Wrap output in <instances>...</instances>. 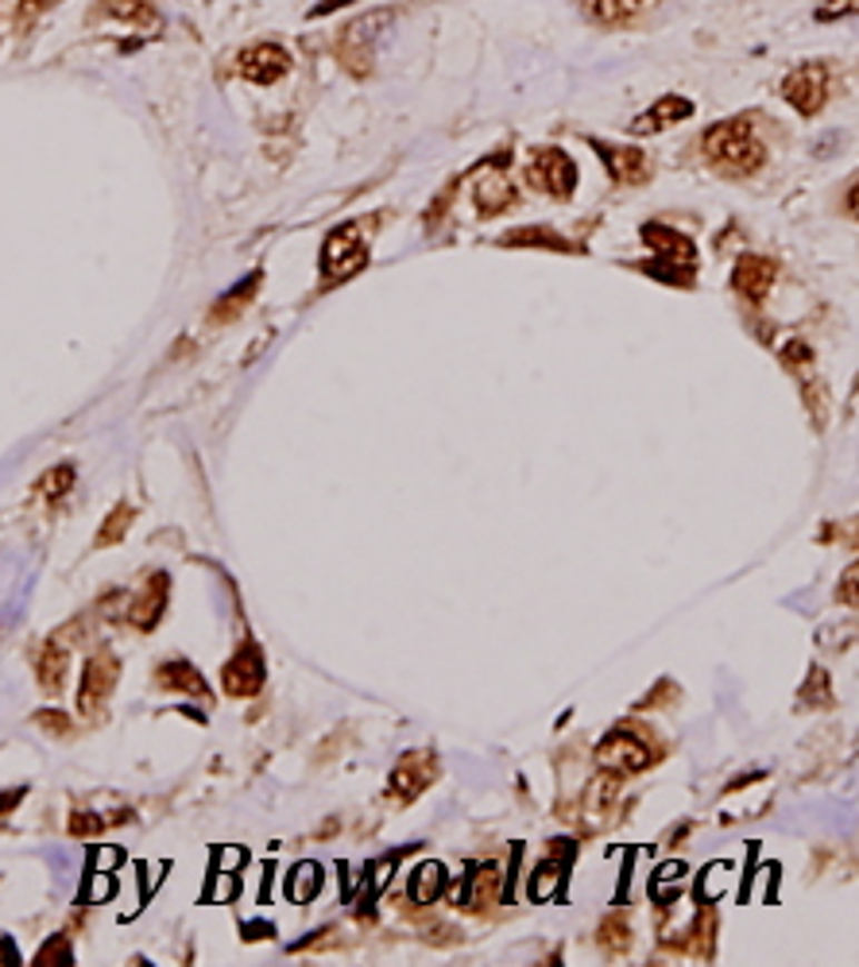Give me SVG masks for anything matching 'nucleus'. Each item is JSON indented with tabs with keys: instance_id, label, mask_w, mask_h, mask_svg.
Masks as SVG:
<instances>
[{
	"instance_id": "obj_31",
	"label": "nucleus",
	"mask_w": 859,
	"mask_h": 967,
	"mask_svg": "<svg viewBox=\"0 0 859 967\" xmlns=\"http://www.w3.org/2000/svg\"><path fill=\"white\" fill-rule=\"evenodd\" d=\"M817 20L829 23V20H848V16H859V0H825L817 4Z\"/></svg>"
},
{
	"instance_id": "obj_9",
	"label": "nucleus",
	"mask_w": 859,
	"mask_h": 967,
	"mask_svg": "<svg viewBox=\"0 0 859 967\" xmlns=\"http://www.w3.org/2000/svg\"><path fill=\"white\" fill-rule=\"evenodd\" d=\"M519 198V190L512 186V178L504 175V170H481V175L473 178V201L476 209H481V217H496L504 214V209H512Z\"/></svg>"
},
{
	"instance_id": "obj_29",
	"label": "nucleus",
	"mask_w": 859,
	"mask_h": 967,
	"mask_svg": "<svg viewBox=\"0 0 859 967\" xmlns=\"http://www.w3.org/2000/svg\"><path fill=\"white\" fill-rule=\"evenodd\" d=\"M728 882H732V864H717V867H709V871H704V879H701V898H704V901L720 898Z\"/></svg>"
},
{
	"instance_id": "obj_22",
	"label": "nucleus",
	"mask_w": 859,
	"mask_h": 967,
	"mask_svg": "<svg viewBox=\"0 0 859 967\" xmlns=\"http://www.w3.org/2000/svg\"><path fill=\"white\" fill-rule=\"evenodd\" d=\"M504 244H519V248H546V251H581L577 244H570L565 237H557L554 229H515L507 233Z\"/></svg>"
},
{
	"instance_id": "obj_19",
	"label": "nucleus",
	"mask_w": 859,
	"mask_h": 967,
	"mask_svg": "<svg viewBox=\"0 0 859 967\" xmlns=\"http://www.w3.org/2000/svg\"><path fill=\"white\" fill-rule=\"evenodd\" d=\"M164 604H167V576H164V573H156V576H151V581H148V589H144L140 596H136V604L128 608V620H132L140 631L156 628L159 615H164Z\"/></svg>"
},
{
	"instance_id": "obj_27",
	"label": "nucleus",
	"mask_w": 859,
	"mask_h": 967,
	"mask_svg": "<svg viewBox=\"0 0 859 967\" xmlns=\"http://www.w3.org/2000/svg\"><path fill=\"white\" fill-rule=\"evenodd\" d=\"M685 875H689V867L682 864V859H670V864H662L659 871H654V879H651V894H654V898H659V901H670V887H682Z\"/></svg>"
},
{
	"instance_id": "obj_36",
	"label": "nucleus",
	"mask_w": 859,
	"mask_h": 967,
	"mask_svg": "<svg viewBox=\"0 0 859 967\" xmlns=\"http://www.w3.org/2000/svg\"><path fill=\"white\" fill-rule=\"evenodd\" d=\"M112 894V879H109V871H97L93 875V882H89L86 887V901H105Z\"/></svg>"
},
{
	"instance_id": "obj_24",
	"label": "nucleus",
	"mask_w": 859,
	"mask_h": 967,
	"mask_svg": "<svg viewBox=\"0 0 859 967\" xmlns=\"http://www.w3.org/2000/svg\"><path fill=\"white\" fill-rule=\"evenodd\" d=\"M256 287H259V272H256V275H248V283H237V287H233L229 295H225L221 303L214 306V314H209V322H229L233 314H237L240 306H245L248 298L256 295Z\"/></svg>"
},
{
	"instance_id": "obj_30",
	"label": "nucleus",
	"mask_w": 859,
	"mask_h": 967,
	"mask_svg": "<svg viewBox=\"0 0 859 967\" xmlns=\"http://www.w3.org/2000/svg\"><path fill=\"white\" fill-rule=\"evenodd\" d=\"M70 487H75V468L62 465V468H51V473L39 481V492L51 495V500H59V495H67Z\"/></svg>"
},
{
	"instance_id": "obj_14",
	"label": "nucleus",
	"mask_w": 859,
	"mask_h": 967,
	"mask_svg": "<svg viewBox=\"0 0 859 967\" xmlns=\"http://www.w3.org/2000/svg\"><path fill=\"white\" fill-rule=\"evenodd\" d=\"M689 117H693V101H689V97H678V93H667V97H659V101H654L643 117H635L631 132H635V136H654V132H667L670 125L689 120Z\"/></svg>"
},
{
	"instance_id": "obj_25",
	"label": "nucleus",
	"mask_w": 859,
	"mask_h": 967,
	"mask_svg": "<svg viewBox=\"0 0 859 967\" xmlns=\"http://www.w3.org/2000/svg\"><path fill=\"white\" fill-rule=\"evenodd\" d=\"M445 887V871L442 864H423L415 871V882H411V898L415 901H434Z\"/></svg>"
},
{
	"instance_id": "obj_33",
	"label": "nucleus",
	"mask_w": 859,
	"mask_h": 967,
	"mask_svg": "<svg viewBox=\"0 0 859 967\" xmlns=\"http://www.w3.org/2000/svg\"><path fill=\"white\" fill-rule=\"evenodd\" d=\"M51 4H55V0H20V12H16V28L28 31L31 23H36V16L47 12Z\"/></svg>"
},
{
	"instance_id": "obj_38",
	"label": "nucleus",
	"mask_w": 859,
	"mask_h": 967,
	"mask_svg": "<svg viewBox=\"0 0 859 967\" xmlns=\"http://www.w3.org/2000/svg\"><path fill=\"white\" fill-rule=\"evenodd\" d=\"M245 859H248L245 848H217V864H221V871H237Z\"/></svg>"
},
{
	"instance_id": "obj_1",
	"label": "nucleus",
	"mask_w": 859,
	"mask_h": 967,
	"mask_svg": "<svg viewBox=\"0 0 859 967\" xmlns=\"http://www.w3.org/2000/svg\"><path fill=\"white\" fill-rule=\"evenodd\" d=\"M704 159L724 178H748L767 162V148L748 120H720L704 132Z\"/></svg>"
},
{
	"instance_id": "obj_37",
	"label": "nucleus",
	"mask_w": 859,
	"mask_h": 967,
	"mask_svg": "<svg viewBox=\"0 0 859 967\" xmlns=\"http://www.w3.org/2000/svg\"><path fill=\"white\" fill-rule=\"evenodd\" d=\"M120 848H109V843H105V848H93V864H97V871H112V867L120 864Z\"/></svg>"
},
{
	"instance_id": "obj_28",
	"label": "nucleus",
	"mask_w": 859,
	"mask_h": 967,
	"mask_svg": "<svg viewBox=\"0 0 859 967\" xmlns=\"http://www.w3.org/2000/svg\"><path fill=\"white\" fill-rule=\"evenodd\" d=\"M128 523H132V507H112V515L105 519V531L97 534V546H112L128 534Z\"/></svg>"
},
{
	"instance_id": "obj_18",
	"label": "nucleus",
	"mask_w": 859,
	"mask_h": 967,
	"mask_svg": "<svg viewBox=\"0 0 859 967\" xmlns=\"http://www.w3.org/2000/svg\"><path fill=\"white\" fill-rule=\"evenodd\" d=\"M97 16L128 23V28H159V12L151 0H97Z\"/></svg>"
},
{
	"instance_id": "obj_17",
	"label": "nucleus",
	"mask_w": 859,
	"mask_h": 967,
	"mask_svg": "<svg viewBox=\"0 0 859 967\" xmlns=\"http://www.w3.org/2000/svg\"><path fill=\"white\" fill-rule=\"evenodd\" d=\"M496 887H500V867L496 864H481L465 875V882L453 894V906H465V909H481L484 901L496 898Z\"/></svg>"
},
{
	"instance_id": "obj_10",
	"label": "nucleus",
	"mask_w": 859,
	"mask_h": 967,
	"mask_svg": "<svg viewBox=\"0 0 859 967\" xmlns=\"http://www.w3.org/2000/svg\"><path fill=\"white\" fill-rule=\"evenodd\" d=\"M596 762L612 774H639L651 762V751L635 736H608L596 751Z\"/></svg>"
},
{
	"instance_id": "obj_4",
	"label": "nucleus",
	"mask_w": 859,
	"mask_h": 967,
	"mask_svg": "<svg viewBox=\"0 0 859 967\" xmlns=\"http://www.w3.org/2000/svg\"><path fill=\"white\" fill-rule=\"evenodd\" d=\"M526 182L550 198L565 201L577 186V167L562 148H539L531 151V162H526Z\"/></svg>"
},
{
	"instance_id": "obj_8",
	"label": "nucleus",
	"mask_w": 859,
	"mask_h": 967,
	"mask_svg": "<svg viewBox=\"0 0 859 967\" xmlns=\"http://www.w3.org/2000/svg\"><path fill=\"white\" fill-rule=\"evenodd\" d=\"M593 151L601 156L608 175H612L620 186H643L646 178H651V159H646L639 148H615V144L593 140Z\"/></svg>"
},
{
	"instance_id": "obj_12",
	"label": "nucleus",
	"mask_w": 859,
	"mask_h": 967,
	"mask_svg": "<svg viewBox=\"0 0 859 967\" xmlns=\"http://www.w3.org/2000/svg\"><path fill=\"white\" fill-rule=\"evenodd\" d=\"M430 782H434V754L411 751L407 759H399V767H395V774H392V798L411 801V798H418Z\"/></svg>"
},
{
	"instance_id": "obj_45",
	"label": "nucleus",
	"mask_w": 859,
	"mask_h": 967,
	"mask_svg": "<svg viewBox=\"0 0 859 967\" xmlns=\"http://www.w3.org/2000/svg\"><path fill=\"white\" fill-rule=\"evenodd\" d=\"M848 214H852L856 221H859V182L852 186V194H848Z\"/></svg>"
},
{
	"instance_id": "obj_40",
	"label": "nucleus",
	"mask_w": 859,
	"mask_h": 967,
	"mask_svg": "<svg viewBox=\"0 0 859 967\" xmlns=\"http://www.w3.org/2000/svg\"><path fill=\"white\" fill-rule=\"evenodd\" d=\"M164 871H167V867H164V864H144V867H140V879H144V894H151V890H156V882H159V879H164Z\"/></svg>"
},
{
	"instance_id": "obj_26",
	"label": "nucleus",
	"mask_w": 859,
	"mask_h": 967,
	"mask_svg": "<svg viewBox=\"0 0 859 967\" xmlns=\"http://www.w3.org/2000/svg\"><path fill=\"white\" fill-rule=\"evenodd\" d=\"M562 879H565V864H542L531 879V898L550 901L557 890H562Z\"/></svg>"
},
{
	"instance_id": "obj_6",
	"label": "nucleus",
	"mask_w": 859,
	"mask_h": 967,
	"mask_svg": "<svg viewBox=\"0 0 859 967\" xmlns=\"http://www.w3.org/2000/svg\"><path fill=\"white\" fill-rule=\"evenodd\" d=\"M120 681V662L112 650H97L93 658L86 662L82 670V689H78V709L86 712H101L105 701L112 697V689H117Z\"/></svg>"
},
{
	"instance_id": "obj_15",
	"label": "nucleus",
	"mask_w": 859,
	"mask_h": 967,
	"mask_svg": "<svg viewBox=\"0 0 859 967\" xmlns=\"http://www.w3.org/2000/svg\"><path fill=\"white\" fill-rule=\"evenodd\" d=\"M659 4L662 0H585V12L601 28H628V23H635L639 16Z\"/></svg>"
},
{
	"instance_id": "obj_44",
	"label": "nucleus",
	"mask_w": 859,
	"mask_h": 967,
	"mask_svg": "<svg viewBox=\"0 0 859 967\" xmlns=\"http://www.w3.org/2000/svg\"><path fill=\"white\" fill-rule=\"evenodd\" d=\"M345 4H353V0H322V4L310 8V16L318 20V16H329V12H337V8H345Z\"/></svg>"
},
{
	"instance_id": "obj_32",
	"label": "nucleus",
	"mask_w": 859,
	"mask_h": 967,
	"mask_svg": "<svg viewBox=\"0 0 859 967\" xmlns=\"http://www.w3.org/2000/svg\"><path fill=\"white\" fill-rule=\"evenodd\" d=\"M837 596L845 600V604L859 608V562L845 569V576H840V589H837Z\"/></svg>"
},
{
	"instance_id": "obj_21",
	"label": "nucleus",
	"mask_w": 859,
	"mask_h": 967,
	"mask_svg": "<svg viewBox=\"0 0 859 967\" xmlns=\"http://www.w3.org/2000/svg\"><path fill=\"white\" fill-rule=\"evenodd\" d=\"M36 670H39V685H43L47 693H55V689L62 685V678H67V647H62L59 639L47 643L36 658Z\"/></svg>"
},
{
	"instance_id": "obj_2",
	"label": "nucleus",
	"mask_w": 859,
	"mask_h": 967,
	"mask_svg": "<svg viewBox=\"0 0 859 967\" xmlns=\"http://www.w3.org/2000/svg\"><path fill=\"white\" fill-rule=\"evenodd\" d=\"M395 20V8H376V12L361 16V20L345 23L337 31V59L345 62L348 75L364 78L372 70V59H376V39L384 36V28Z\"/></svg>"
},
{
	"instance_id": "obj_11",
	"label": "nucleus",
	"mask_w": 859,
	"mask_h": 967,
	"mask_svg": "<svg viewBox=\"0 0 859 967\" xmlns=\"http://www.w3.org/2000/svg\"><path fill=\"white\" fill-rule=\"evenodd\" d=\"M221 681H225V693L229 697H256L259 685H264V658H259V650L240 647V654L225 665Z\"/></svg>"
},
{
	"instance_id": "obj_42",
	"label": "nucleus",
	"mask_w": 859,
	"mask_h": 967,
	"mask_svg": "<svg viewBox=\"0 0 859 967\" xmlns=\"http://www.w3.org/2000/svg\"><path fill=\"white\" fill-rule=\"evenodd\" d=\"M39 724H43L47 731H55V736H67L70 731V724L62 717H51V712H43V717H39Z\"/></svg>"
},
{
	"instance_id": "obj_43",
	"label": "nucleus",
	"mask_w": 859,
	"mask_h": 967,
	"mask_svg": "<svg viewBox=\"0 0 859 967\" xmlns=\"http://www.w3.org/2000/svg\"><path fill=\"white\" fill-rule=\"evenodd\" d=\"M392 879V859H384V864H376V875H372V890H384V882Z\"/></svg>"
},
{
	"instance_id": "obj_41",
	"label": "nucleus",
	"mask_w": 859,
	"mask_h": 967,
	"mask_svg": "<svg viewBox=\"0 0 859 967\" xmlns=\"http://www.w3.org/2000/svg\"><path fill=\"white\" fill-rule=\"evenodd\" d=\"M75 836H86V832H101V820L97 817H86V812H75V825H70Z\"/></svg>"
},
{
	"instance_id": "obj_20",
	"label": "nucleus",
	"mask_w": 859,
	"mask_h": 967,
	"mask_svg": "<svg viewBox=\"0 0 859 967\" xmlns=\"http://www.w3.org/2000/svg\"><path fill=\"white\" fill-rule=\"evenodd\" d=\"M159 685L164 689H175V693H186V697H206L209 689H206V681H201V673L198 670H190V665L186 662H167V665H159Z\"/></svg>"
},
{
	"instance_id": "obj_39",
	"label": "nucleus",
	"mask_w": 859,
	"mask_h": 967,
	"mask_svg": "<svg viewBox=\"0 0 859 967\" xmlns=\"http://www.w3.org/2000/svg\"><path fill=\"white\" fill-rule=\"evenodd\" d=\"M233 890H237V882H233V871H225L221 879H217V887H209V901H229Z\"/></svg>"
},
{
	"instance_id": "obj_13",
	"label": "nucleus",
	"mask_w": 859,
	"mask_h": 967,
	"mask_svg": "<svg viewBox=\"0 0 859 967\" xmlns=\"http://www.w3.org/2000/svg\"><path fill=\"white\" fill-rule=\"evenodd\" d=\"M774 275H778V264L767 256H743L740 264H735V290H740L743 298H751V303H763L767 295H771L774 287Z\"/></svg>"
},
{
	"instance_id": "obj_23",
	"label": "nucleus",
	"mask_w": 859,
	"mask_h": 967,
	"mask_svg": "<svg viewBox=\"0 0 859 967\" xmlns=\"http://www.w3.org/2000/svg\"><path fill=\"white\" fill-rule=\"evenodd\" d=\"M318 890H322V867L318 864H298L295 871H290V879H287V898L290 901H298V906H303V901H310Z\"/></svg>"
},
{
	"instance_id": "obj_34",
	"label": "nucleus",
	"mask_w": 859,
	"mask_h": 967,
	"mask_svg": "<svg viewBox=\"0 0 859 967\" xmlns=\"http://www.w3.org/2000/svg\"><path fill=\"white\" fill-rule=\"evenodd\" d=\"M601 940H604L608 953H623V948H628V925H623V921H604Z\"/></svg>"
},
{
	"instance_id": "obj_35",
	"label": "nucleus",
	"mask_w": 859,
	"mask_h": 967,
	"mask_svg": "<svg viewBox=\"0 0 859 967\" xmlns=\"http://www.w3.org/2000/svg\"><path fill=\"white\" fill-rule=\"evenodd\" d=\"M36 964H70V945L67 940H47L43 948H39V956H36Z\"/></svg>"
},
{
	"instance_id": "obj_7",
	"label": "nucleus",
	"mask_w": 859,
	"mask_h": 967,
	"mask_svg": "<svg viewBox=\"0 0 859 967\" xmlns=\"http://www.w3.org/2000/svg\"><path fill=\"white\" fill-rule=\"evenodd\" d=\"M240 78L253 81V86H275L283 75L290 70V55L283 51L279 43H253L237 62Z\"/></svg>"
},
{
	"instance_id": "obj_16",
	"label": "nucleus",
	"mask_w": 859,
	"mask_h": 967,
	"mask_svg": "<svg viewBox=\"0 0 859 967\" xmlns=\"http://www.w3.org/2000/svg\"><path fill=\"white\" fill-rule=\"evenodd\" d=\"M643 240L651 244L654 256L667 259V264L693 267V259H697L693 240L682 237V233H678V229H670V225H643Z\"/></svg>"
},
{
	"instance_id": "obj_3",
	"label": "nucleus",
	"mask_w": 859,
	"mask_h": 967,
	"mask_svg": "<svg viewBox=\"0 0 859 967\" xmlns=\"http://www.w3.org/2000/svg\"><path fill=\"white\" fill-rule=\"evenodd\" d=\"M368 259H372L368 240H364V233H361V225H356V221L334 229L326 237V244H322V275H326V283L353 279L356 272H364V267H368Z\"/></svg>"
},
{
	"instance_id": "obj_5",
	"label": "nucleus",
	"mask_w": 859,
	"mask_h": 967,
	"mask_svg": "<svg viewBox=\"0 0 859 967\" xmlns=\"http://www.w3.org/2000/svg\"><path fill=\"white\" fill-rule=\"evenodd\" d=\"M782 97L801 112V117H817L829 101V67L825 62H801L782 81Z\"/></svg>"
}]
</instances>
